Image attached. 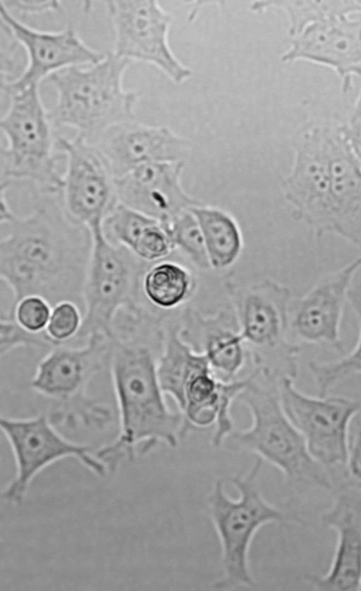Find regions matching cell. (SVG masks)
Instances as JSON below:
<instances>
[{"instance_id":"obj_1","label":"cell","mask_w":361,"mask_h":591,"mask_svg":"<svg viewBox=\"0 0 361 591\" xmlns=\"http://www.w3.org/2000/svg\"><path fill=\"white\" fill-rule=\"evenodd\" d=\"M27 216L1 214L0 277L11 288V311L28 296L53 307L71 301L83 308L82 290L92 246L90 228L65 208L61 191L35 189Z\"/></svg>"},{"instance_id":"obj_2","label":"cell","mask_w":361,"mask_h":591,"mask_svg":"<svg viewBox=\"0 0 361 591\" xmlns=\"http://www.w3.org/2000/svg\"><path fill=\"white\" fill-rule=\"evenodd\" d=\"M109 365L119 416V433L96 456L109 470L161 442L171 448L188 433L182 413L171 411L157 373L159 355L151 344L110 338Z\"/></svg>"},{"instance_id":"obj_3","label":"cell","mask_w":361,"mask_h":591,"mask_svg":"<svg viewBox=\"0 0 361 591\" xmlns=\"http://www.w3.org/2000/svg\"><path fill=\"white\" fill-rule=\"evenodd\" d=\"M279 380L259 368L237 399L250 411L252 424L245 430H234L226 440L278 468L289 483L331 489L330 468L312 456L304 437L283 410Z\"/></svg>"},{"instance_id":"obj_4","label":"cell","mask_w":361,"mask_h":591,"mask_svg":"<svg viewBox=\"0 0 361 591\" xmlns=\"http://www.w3.org/2000/svg\"><path fill=\"white\" fill-rule=\"evenodd\" d=\"M131 63L107 52L90 67L73 66L49 75L47 81L57 95L49 111L52 123L75 128L92 143L112 125L135 120L140 94L123 87L124 73Z\"/></svg>"},{"instance_id":"obj_5","label":"cell","mask_w":361,"mask_h":591,"mask_svg":"<svg viewBox=\"0 0 361 591\" xmlns=\"http://www.w3.org/2000/svg\"><path fill=\"white\" fill-rule=\"evenodd\" d=\"M111 347L106 335L95 332L82 346L54 347L38 363L29 386L53 402L48 416L54 424L103 429L112 423L111 409L87 393L91 380L109 363Z\"/></svg>"},{"instance_id":"obj_6","label":"cell","mask_w":361,"mask_h":591,"mask_svg":"<svg viewBox=\"0 0 361 591\" xmlns=\"http://www.w3.org/2000/svg\"><path fill=\"white\" fill-rule=\"evenodd\" d=\"M10 97L8 109L0 120L7 139L0 151L1 188L8 189L15 180H26L40 189L61 191L63 175L58 170L59 157L54 154L56 137L38 86Z\"/></svg>"},{"instance_id":"obj_7","label":"cell","mask_w":361,"mask_h":591,"mask_svg":"<svg viewBox=\"0 0 361 591\" xmlns=\"http://www.w3.org/2000/svg\"><path fill=\"white\" fill-rule=\"evenodd\" d=\"M90 230L92 246L83 285L84 313L73 340L87 338L95 332L111 337L116 313L143 303L142 279L150 266L127 247L110 241L102 225Z\"/></svg>"},{"instance_id":"obj_8","label":"cell","mask_w":361,"mask_h":591,"mask_svg":"<svg viewBox=\"0 0 361 591\" xmlns=\"http://www.w3.org/2000/svg\"><path fill=\"white\" fill-rule=\"evenodd\" d=\"M263 460L258 457L244 475L231 483L239 497H229L224 482L217 480L208 498L210 516L219 538L224 579L219 587L254 585L248 568V551L257 531L264 525L283 520V513L267 503L257 487Z\"/></svg>"},{"instance_id":"obj_9","label":"cell","mask_w":361,"mask_h":591,"mask_svg":"<svg viewBox=\"0 0 361 591\" xmlns=\"http://www.w3.org/2000/svg\"><path fill=\"white\" fill-rule=\"evenodd\" d=\"M290 291L265 281L247 289L238 304L240 336L256 366L280 380L298 375L300 348L287 337Z\"/></svg>"},{"instance_id":"obj_10","label":"cell","mask_w":361,"mask_h":591,"mask_svg":"<svg viewBox=\"0 0 361 591\" xmlns=\"http://www.w3.org/2000/svg\"><path fill=\"white\" fill-rule=\"evenodd\" d=\"M0 426L11 446L16 474L6 487L3 497L20 504L33 478L44 468L62 459H77L99 477H105L106 465L94 454L90 446L71 441L54 428L49 416L39 414L19 418L2 416Z\"/></svg>"},{"instance_id":"obj_11","label":"cell","mask_w":361,"mask_h":591,"mask_svg":"<svg viewBox=\"0 0 361 591\" xmlns=\"http://www.w3.org/2000/svg\"><path fill=\"white\" fill-rule=\"evenodd\" d=\"M294 380L283 378L279 381L286 414L317 461L330 468L345 465L350 424L360 412L361 401L328 394L313 397L298 389Z\"/></svg>"},{"instance_id":"obj_12","label":"cell","mask_w":361,"mask_h":591,"mask_svg":"<svg viewBox=\"0 0 361 591\" xmlns=\"http://www.w3.org/2000/svg\"><path fill=\"white\" fill-rule=\"evenodd\" d=\"M106 7L115 31L116 56L151 63L176 83L191 75L169 45L171 16L157 1H107Z\"/></svg>"},{"instance_id":"obj_13","label":"cell","mask_w":361,"mask_h":591,"mask_svg":"<svg viewBox=\"0 0 361 591\" xmlns=\"http://www.w3.org/2000/svg\"><path fill=\"white\" fill-rule=\"evenodd\" d=\"M66 157L61 190L65 208L75 220L89 228L103 224L118 202L114 178L100 151L82 136L56 138Z\"/></svg>"},{"instance_id":"obj_14","label":"cell","mask_w":361,"mask_h":591,"mask_svg":"<svg viewBox=\"0 0 361 591\" xmlns=\"http://www.w3.org/2000/svg\"><path fill=\"white\" fill-rule=\"evenodd\" d=\"M1 23L23 46L27 65L16 80L1 84L9 96L39 82L51 74L73 66H92L102 60L106 53L88 46L71 26L59 32L41 31L18 20L0 1Z\"/></svg>"},{"instance_id":"obj_15","label":"cell","mask_w":361,"mask_h":591,"mask_svg":"<svg viewBox=\"0 0 361 591\" xmlns=\"http://www.w3.org/2000/svg\"><path fill=\"white\" fill-rule=\"evenodd\" d=\"M361 258L320 278L289 306L288 330L300 341L329 347L343 352L340 327L353 278Z\"/></svg>"},{"instance_id":"obj_16","label":"cell","mask_w":361,"mask_h":591,"mask_svg":"<svg viewBox=\"0 0 361 591\" xmlns=\"http://www.w3.org/2000/svg\"><path fill=\"white\" fill-rule=\"evenodd\" d=\"M328 127L310 125L295 137L293 172L286 180L289 198L320 239L329 233L330 173Z\"/></svg>"},{"instance_id":"obj_17","label":"cell","mask_w":361,"mask_h":591,"mask_svg":"<svg viewBox=\"0 0 361 591\" xmlns=\"http://www.w3.org/2000/svg\"><path fill=\"white\" fill-rule=\"evenodd\" d=\"M281 59L329 67L342 78L345 90L352 76L361 77V21L343 15L314 22L293 37Z\"/></svg>"},{"instance_id":"obj_18","label":"cell","mask_w":361,"mask_h":591,"mask_svg":"<svg viewBox=\"0 0 361 591\" xmlns=\"http://www.w3.org/2000/svg\"><path fill=\"white\" fill-rule=\"evenodd\" d=\"M92 144L103 156L114 178L146 163L173 161L186 149L185 142L168 128L135 120L112 125Z\"/></svg>"},{"instance_id":"obj_19","label":"cell","mask_w":361,"mask_h":591,"mask_svg":"<svg viewBox=\"0 0 361 591\" xmlns=\"http://www.w3.org/2000/svg\"><path fill=\"white\" fill-rule=\"evenodd\" d=\"M321 518L336 532L337 542L327 573L312 578L314 587L322 591L361 590V496L340 494Z\"/></svg>"},{"instance_id":"obj_20","label":"cell","mask_w":361,"mask_h":591,"mask_svg":"<svg viewBox=\"0 0 361 591\" xmlns=\"http://www.w3.org/2000/svg\"><path fill=\"white\" fill-rule=\"evenodd\" d=\"M330 173L329 233L361 249V163L338 128L328 127Z\"/></svg>"},{"instance_id":"obj_21","label":"cell","mask_w":361,"mask_h":591,"mask_svg":"<svg viewBox=\"0 0 361 591\" xmlns=\"http://www.w3.org/2000/svg\"><path fill=\"white\" fill-rule=\"evenodd\" d=\"M180 325L183 338L200 353H203L214 374L221 380L230 381L243 368L246 347L240 336L236 317L226 312L204 317L188 311Z\"/></svg>"},{"instance_id":"obj_22","label":"cell","mask_w":361,"mask_h":591,"mask_svg":"<svg viewBox=\"0 0 361 591\" xmlns=\"http://www.w3.org/2000/svg\"><path fill=\"white\" fill-rule=\"evenodd\" d=\"M180 329V325L163 324V346L157 373L163 392L174 399L182 412L188 382L195 374L212 368L206 356L194 350L183 338Z\"/></svg>"},{"instance_id":"obj_23","label":"cell","mask_w":361,"mask_h":591,"mask_svg":"<svg viewBox=\"0 0 361 591\" xmlns=\"http://www.w3.org/2000/svg\"><path fill=\"white\" fill-rule=\"evenodd\" d=\"M171 170L166 162L149 163L114 178L118 201L154 218L163 217L169 207Z\"/></svg>"},{"instance_id":"obj_24","label":"cell","mask_w":361,"mask_h":591,"mask_svg":"<svg viewBox=\"0 0 361 591\" xmlns=\"http://www.w3.org/2000/svg\"><path fill=\"white\" fill-rule=\"evenodd\" d=\"M196 282L192 275L183 266L169 261L152 265L142 279V292L154 308L173 309L193 294Z\"/></svg>"},{"instance_id":"obj_25","label":"cell","mask_w":361,"mask_h":591,"mask_svg":"<svg viewBox=\"0 0 361 591\" xmlns=\"http://www.w3.org/2000/svg\"><path fill=\"white\" fill-rule=\"evenodd\" d=\"M193 212L202 232L211 267L222 269L231 266L241 247L240 232L235 223L216 210L195 209Z\"/></svg>"},{"instance_id":"obj_26","label":"cell","mask_w":361,"mask_h":591,"mask_svg":"<svg viewBox=\"0 0 361 591\" xmlns=\"http://www.w3.org/2000/svg\"><path fill=\"white\" fill-rule=\"evenodd\" d=\"M270 8L287 13L288 33L294 37L314 22L361 12V1H256L251 5V9L258 13Z\"/></svg>"},{"instance_id":"obj_27","label":"cell","mask_w":361,"mask_h":591,"mask_svg":"<svg viewBox=\"0 0 361 591\" xmlns=\"http://www.w3.org/2000/svg\"><path fill=\"white\" fill-rule=\"evenodd\" d=\"M348 301L357 318L359 337L354 348L342 357L332 361L312 360L308 363L319 396H325L339 381L361 373V282L350 287Z\"/></svg>"},{"instance_id":"obj_28","label":"cell","mask_w":361,"mask_h":591,"mask_svg":"<svg viewBox=\"0 0 361 591\" xmlns=\"http://www.w3.org/2000/svg\"><path fill=\"white\" fill-rule=\"evenodd\" d=\"M259 371V368L256 366L250 373L243 378H235L230 381L220 380L219 406L212 440L215 447H220L234 430L231 412L232 404L251 383Z\"/></svg>"},{"instance_id":"obj_29","label":"cell","mask_w":361,"mask_h":591,"mask_svg":"<svg viewBox=\"0 0 361 591\" xmlns=\"http://www.w3.org/2000/svg\"><path fill=\"white\" fill-rule=\"evenodd\" d=\"M0 354H8L16 348L38 347L51 349L58 343L51 340L45 330L32 332L23 328L13 318L1 315L0 321Z\"/></svg>"},{"instance_id":"obj_30","label":"cell","mask_w":361,"mask_h":591,"mask_svg":"<svg viewBox=\"0 0 361 591\" xmlns=\"http://www.w3.org/2000/svg\"><path fill=\"white\" fill-rule=\"evenodd\" d=\"M166 230L171 240L176 242L200 268L211 267L201 228L192 217L183 216L174 223L173 228Z\"/></svg>"},{"instance_id":"obj_31","label":"cell","mask_w":361,"mask_h":591,"mask_svg":"<svg viewBox=\"0 0 361 591\" xmlns=\"http://www.w3.org/2000/svg\"><path fill=\"white\" fill-rule=\"evenodd\" d=\"M82 321L80 307L73 301H63L52 307L45 331L59 344H65L74 339Z\"/></svg>"},{"instance_id":"obj_32","label":"cell","mask_w":361,"mask_h":591,"mask_svg":"<svg viewBox=\"0 0 361 591\" xmlns=\"http://www.w3.org/2000/svg\"><path fill=\"white\" fill-rule=\"evenodd\" d=\"M51 309V306L42 297L28 296L20 300L5 316L13 318L30 332H39L46 329Z\"/></svg>"},{"instance_id":"obj_33","label":"cell","mask_w":361,"mask_h":591,"mask_svg":"<svg viewBox=\"0 0 361 591\" xmlns=\"http://www.w3.org/2000/svg\"><path fill=\"white\" fill-rule=\"evenodd\" d=\"M345 465V477L353 487L361 490V423L349 444Z\"/></svg>"},{"instance_id":"obj_34","label":"cell","mask_w":361,"mask_h":591,"mask_svg":"<svg viewBox=\"0 0 361 591\" xmlns=\"http://www.w3.org/2000/svg\"><path fill=\"white\" fill-rule=\"evenodd\" d=\"M338 129L361 163V87L348 123Z\"/></svg>"},{"instance_id":"obj_35","label":"cell","mask_w":361,"mask_h":591,"mask_svg":"<svg viewBox=\"0 0 361 591\" xmlns=\"http://www.w3.org/2000/svg\"><path fill=\"white\" fill-rule=\"evenodd\" d=\"M3 3L8 9L25 15L61 10V5L57 1H6Z\"/></svg>"},{"instance_id":"obj_36","label":"cell","mask_w":361,"mask_h":591,"mask_svg":"<svg viewBox=\"0 0 361 591\" xmlns=\"http://www.w3.org/2000/svg\"><path fill=\"white\" fill-rule=\"evenodd\" d=\"M359 414H360V415H361V409H360V413H359Z\"/></svg>"}]
</instances>
